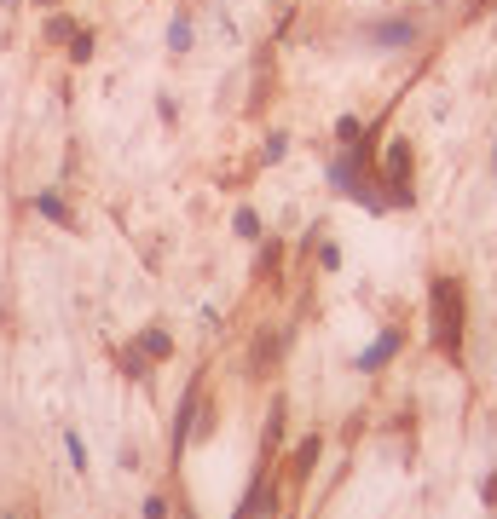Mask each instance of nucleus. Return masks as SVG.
<instances>
[{
	"label": "nucleus",
	"mask_w": 497,
	"mask_h": 519,
	"mask_svg": "<svg viewBox=\"0 0 497 519\" xmlns=\"http://www.w3.org/2000/svg\"><path fill=\"white\" fill-rule=\"evenodd\" d=\"M440 301H434V329H440V346L457 352V335H463V301H457V283H440Z\"/></svg>",
	"instance_id": "1"
},
{
	"label": "nucleus",
	"mask_w": 497,
	"mask_h": 519,
	"mask_svg": "<svg viewBox=\"0 0 497 519\" xmlns=\"http://www.w3.org/2000/svg\"><path fill=\"white\" fill-rule=\"evenodd\" d=\"M122 364H128V375H145V369H151V358H145V352H122Z\"/></svg>",
	"instance_id": "6"
},
{
	"label": "nucleus",
	"mask_w": 497,
	"mask_h": 519,
	"mask_svg": "<svg viewBox=\"0 0 497 519\" xmlns=\"http://www.w3.org/2000/svg\"><path fill=\"white\" fill-rule=\"evenodd\" d=\"M35 208H41L46 219H58V226H76V219H70V208L58 202V196H35Z\"/></svg>",
	"instance_id": "2"
},
{
	"label": "nucleus",
	"mask_w": 497,
	"mask_h": 519,
	"mask_svg": "<svg viewBox=\"0 0 497 519\" xmlns=\"http://www.w3.org/2000/svg\"><path fill=\"white\" fill-rule=\"evenodd\" d=\"M139 346H145V358H162V352H168V335H162V329H145Z\"/></svg>",
	"instance_id": "3"
},
{
	"label": "nucleus",
	"mask_w": 497,
	"mask_h": 519,
	"mask_svg": "<svg viewBox=\"0 0 497 519\" xmlns=\"http://www.w3.org/2000/svg\"><path fill=\"white\" fill-rule=\"evenodd\" d=\"M145 519H168V502L162 497H145Z\"/></svg>",
	"instance_id": "7"
},
{
	"label": "nucleus",
	"mask_w": 497,
	"mask_h": 519,
	"mask_svg": "<svg viewBox=\"0 0 497 519\" xmlns=\"http://www.w3.org/2000/svg\"><path fill=\"white\" fill-rule=\"evenodd\" d=\"M0 6H18V0H0Z\"/></svg>",
	"instance_id": "8"
},
{
	"label": "nucleus",
	"mask_w": 497,
	"mask_h": 519,
	"mask_svg": "<svg viewBox=\"0 0 497 519\" xmlns=\"http://www.w3.org/2000/svg\"><path fill=\"white\" fill-rule=\"evenodd\" d=\"M64 450H70V462H76V474L87 467V444H81V432H64Z\"/></svg>",
	"instance_id": "5"
},
{
	"label": "nucleus",
	"mask_w": 497,
	"mask_h": 519,
	"mask_svg": "<svg viewBox=\"0 0 497 519\" xmlns=\"http://www.w3.org/2000/svg\"><path fill=\"white\" fill-rule=\"evenodd\" d=\"M393 346H399V335H382V346H370V352H365V358H359V364H365V369H376V364H382V358H387V352H393Z\"/></svg>",
	"instance_id": "4"
}]
</instances>
